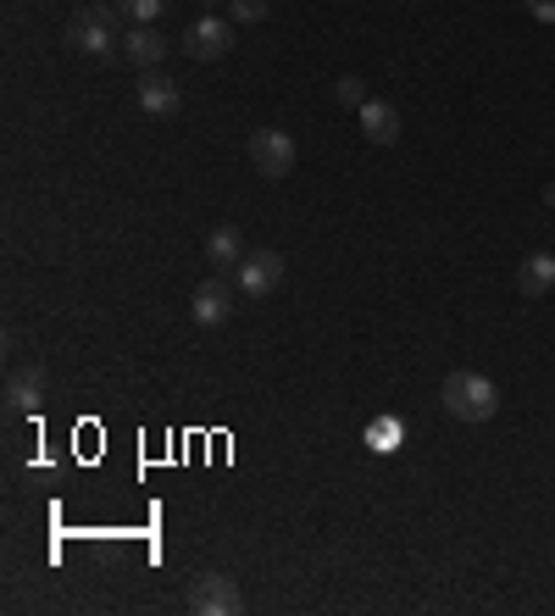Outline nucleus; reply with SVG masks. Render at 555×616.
<instances>
[{"label": "nucleus", "instance_id": "f257e3e1", "mask_svg": "<svg viewBox=\"0 0 555 616\" xmlns=\"http://www.w3.org/2000/svg\"><path fill=\"white\" fill-rule=\"evenodd\" d=\"M439 400H444V411L455 422H489L500 411V389L484 373H450L444 389H439Z\"/></svg>", "mask_w": 555, "mask_h": 616}, {"label": "nucleus", "instance_id": "1a4fd4ad", "mask_svg": "<svg viewBox=\"0 0 555 616\" xmlns=\"http://www.w3.org/2000/svg\"><path fill=\"white\" fill-rule=\"evenodd\" d=\"M134 95H139V106H145L150 117H172V112H178V83H172L167 72H156V67H145V72H139Z\"/></svg>", "mask_w": 555, "mask_h": 616}, {"label": "nucleus", "instance_id": "7ed1b4c3", "mask_svg": "<svg viewBox=\"0 0 555 616\" xmlns=\"http://www.w3.org/2000/svg\"><path fill=\"white\" fill-rule=\"evenodd\" d=\"M250 161H256L261 179H290L295 161H301V150H295V139L284 128H256L250 134Z\"/></svg>", "mask_w": 555, "mask_h": 616}, {"label": "nucleus", "instance_id": "f3484780", "mask_svg": "<svg viewBox=\"0 0 555 616\" xmlns=\"http://www.w3.org/2000/svg\"><path fill=\"white\" fill-rule=\"evenodd\" d=\"M228 18L234 23H261L267 18V0H228Z\"/></svg>", "mask_w": 555, "mask_h": 616}, {"label": "nucleus", "instance_id": "6e6552de", "mask_svg": "<svg viewBox=\"0 0 555 616\" xmlns=\"http://www.w3.org/2000/svg\"><path fill=\"white\" fill-rule=\"evenodd\" d=\"M123 56L145 72V67H161L167 61V34H156V23H134L123 28Z\"/></svg>", "mask_w": 555, "mask_h": 616}, {"label": "nucleus", "instance_id": "423d86ee", "mask_svg": "<svg viewBox=\"0 0 555 616\" xmlns=\"http://www.w3.org/2000/svg\"><path fill=\"white\" fill-rule=\"evenodd\" d=\"M183 50H190L195 61H217V56H228V50H234V23H228V18H217V12H206L190 34H183Z\"/></svg>", "mask_w": 555, "mask_h": 616}, {"label": "nucleus", "instance_id": "a211bd4d", "mask_svg": "<svg viewBox=\"0 0 555 616\" xmlns=\"http://www.w3.org/2000/svg\"><path fill=\"white\" fill-rule=\"evenodd\" d=\"M522 12L539 18V23H555V0H522Z\"/></svg>", "mask_w": 555, "mask_h": 616}, {"label": "nucleus", "instance_id": "20e7f679", "mask_svg": "<svg viewBox=\"0 0 555 616\" xmlns=\"http://www.w3.org/2000/svg\"><path fill=\"white\" fill-rule=\"evenodd\" d=\"M234 284L245 289V295H272L278 284H284V255L278 250H245V261L234 267Z\"/></svg>", "mask_w": 555, "mask_h": 616}, {"label": "nucleus", "instance_id": "2eb2a0df", "mask_svg": "<svg viewBox=\"0 0 555 616\" xmlns=\"http://www.w3.org/2000/svg\"><path fill=\"white\" fill-rule=\"evenodd\" d=\"M333 101H339V106H350V112H361V106L373 101V95H366V83H361L355 72H344V78L333 83Z\"/></svg>", "mask_w": 555, "mask_h": 616}, {"label": "nucleus", "instance_id": "f03ea898", "mask_svg": "<svg viewBox=\"0 0 555 616\" xmlns=\"http://www.w3.org/2000/svg\"><path fill=\"white\" fill-rule=\"evenodd\" d=\"M67 45L83 50V56H112V50H123V39H117V7H83L67 23Z\"/></svg>", "mask_w": 555, "mask_h": 616}, {"label": "nucleus", "instance_id": "ddd939ff", "mask_svg": "<svg viewBox=\"0 0 555 616\" xmlns=\"http://www.w3.org/2000/svg\"><path fill=\"white\" fill-rule=\"evenodd\" d=\"M39 400H45V373H39V367L12 373V384H7V406H12V411H34Z\"/></svg>", "mask_w": 555, "mask_h": 616}, {"label": "nucleus", "instance_id": "9b49d317", "mask_svg": "<svg viewBox=\"0 0 555 616\" xmlns=\"http://www.w3.org/2000/svg\"><path fill=\"white\" fill-rule=\"evenodd\" d=\"M517 289H522L528 300H539V295L555 289V255H550V250H539V255L522 261V267H517Z\"/></svg>", "mask_w": 555, "mask_h": 616}, {"label": "nucleus", "instance_id": "dca6fc26", "mask_svg": "<svg viewBox=\"0 0 555 616\" xmlns=\"http://www.w3.org/2000/svg\"><path fill=\"white\" fill-rule=\"evenodd\" d=\"M117 12L134 18V23H156V18L167 12V0H117Z\"/></svg>", "mask_w": 555, "mask_h": 616}, {"label": "nucleus", "instance_id": "9d476101", "mask_svg": "<svg viewBox=\"0 0 555 616\" xmlns=\"http://www.w3.org/2000/svg\"><path fill=\"white\" fill-rule=\"evenodd\" d=\"M361 134L373 139V145H395L400 139V112L389 101H366L361 106Z\"/></svg>", "mask_w": 555, "mask_h": 616}, {"label": "nucleus", "instance_id": "0eeeda50", "mask_svg": "<svg viewBox=\"0 0 555 616\" xmlns=\"http://www.w3.org/2000/svg\"><path fill=\"white\" fill-rule=\"evenodd\" d=\"M190 317H195L201 328H223V322L234 317V289H228V278H206V284L195 289V300H190Z\"/></svg>", "mask_w": 555, "mask_h": 616}, {"label": "nucleus", "instance_id": "39448f33", "mask_svg": "<svg viewBox=\"0 0 555 616\" xmlns=\"http://www.w3.org/2000/svg\"><path fill=\"white\" fill-rule=\"evenodd\" d=\"M190 605H195L201 616H234V611H245V594H239V583H234V578H223V572H201V578H195V589H190Z\"/></svg>", "mask_w": 555, "mask_h": 616}, {"label": "nucleus", "instance_id": "4468645a", "mask_svg": "<svg viewBox=\"0 0 555 616\" xmlns=\"http://www.w3.org/2000/svg\"><path fill=\"white\" fill-rule=\"evenodd\" d=\"M366 450H378V456H395L400 445H406V422L400 417H373V422H366Z\"/></svg>", "mask_w": 555, "mask_h": 616}, {"label": "nucleus", "instance_id": "f8f14e48", "mask_svg": "<svg viewBox=\"0 0 555 616\" xmlns=\"http://www.w3.org/2000/svg\"><path fill=\"white\" fill-rule=\"evenodd\" d=\"M206 261H212V267H239V261H245V239H239L234 223H223V228L206 233Z\"/></svg>", "mask_w": 555, "mask_h": 616}]
</instances>
